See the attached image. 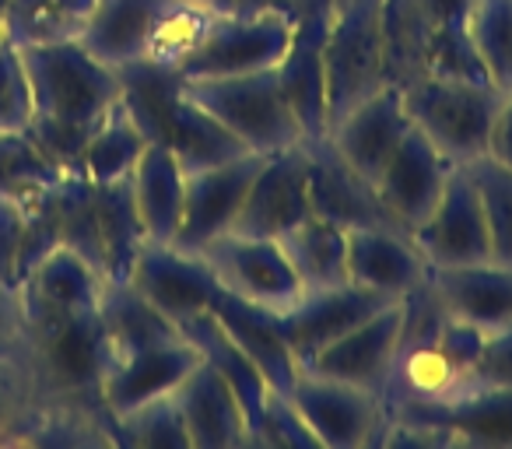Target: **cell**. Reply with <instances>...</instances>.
Returning a JSON list of instances; mask_svg holds the SVG:
<instances>
[{"label":"cell","mask_w":512,"mask_h":449,"mask_svg":"<svg viewBox=\"0 0 512 449\" xmlns=\"http://www.w3.org/2000/svg\"><path fill=\"white\" fill-rule=\"evenodd\" d=\"M32 85L29 134L53 165L74 172L88 134L120 102V71L102 64L81 39L18 46Z\"/></svg>","instance_id":"6da1fadb"},{"label":"cell","mask_w":512,"mask_h":449,"mask_svg":"<svg viewBox=\"0 0 512 449\" xmlns=\"http://www.w3.org/2000/svg\"><path fill=\"white\" fill-rule=\"evenodd\" d=\"M22 362L43 407L67 404L113 421L102 404V379L113 365V348L99 309H81V313L25 309Z\"/></svg>","instance_id":"7a4b0ae2"},{"label":"cell","mask_w":512,"mask_h":449,"mask_svg":"<svg viewBox=\"0 0 512 449\" xmlns=\"http://www.w3.org/2000/svg\"><path fill=\"white\" fill-rule=\"evenodd\" d=\"M183 92L200 109H207L221 127L232 130L242 148L253 155H278V151L299 148L306 141L285 92H281L278 67L232 74V78H183Z\"/></svg>","instance_id":"3957f363"},{"label":"cell","mask_w":512,"mask_h":449,"mask_svg":"<svg viewBox=\"0 0 512 449\" xmlns=\"http://www.w3.org/2000/svg\"><path fill=\"white\" fill-rule=\"evenodd\" d=\"M400 95L414 127L453 165H470L488 155L491 127L502 106V92L491 81L432 74L407 85Z\"/></svg>","instance_id":"277c9868"},{"label":"cell","mask_w":512,"mask_h":449,"mask_svg":"<svg viewBox=\"0 0 512 449\" xmlns=\"http://www.w3.org/2000/svg\"><path fill=\"white\" fill-rule=\"evenodd\" d=\"M295 36L292 11H225L214 15L197 50L179 67L186 81L232 78V74L271 71L281 64Z\"/></svg>","instance_id":"5b68a950"},{"label":"cell","mask_w":512,"mask_h":449,"mask_svg":"<svg viewBox=\"0 0 512 449\" xmlns=\"http://www.w3.org/2000/svg\"><path fill=\"white\" fill-rule=\"evenodd\" d=\"M383 0H348L330 18L323 39V67H327L330 127L386 85L383 78Z\"/></svg>","instance_id":"8992f818"},{"label":"cell","mask_w":512,"mask_h":449,"mask_svg":"<svg viewBox=\"0 0 512 449\" xmlns=\"http://www.w3.org/2000/svg\"><path fill=\"white\" fill-rule=\"evenodd\" d=\"M200 257L207 260L214 281L228 295L256 309H267L274 316L288 313L306 292L278 239L228 232V236L214 239L211 246H204Z\"/></svg>","instance_id":"52a82bcc"},{"label":"cell","mask_w":512,"mask_h":449,"mask_svg":"<svg viewBox=\"0 0 512 449\" xmlns=\"http://www.w3.org/2000/svg\"><path fill=\"white\" fill-rule=\"evenodd\" d=\"M288 397L299 407L302 421L313 428L316 442L327 449L376 446L386 432V421H390L386 404L376 393L309 369H299Z\"/></svg>","instance_id":"ba28073f"},{"label":"cell","mask_w":512,"mask_h":449,"mask_svg":"<svg viewBox=\"0 0 512 449\" xmlns=\"http://www.w3.org/2000/svg\"><path fill=\"white\" fill-rule=\"evenodd\" d=\"M428 267H467L491 260V236L484 200L463 165H456L428 218L411 232Z\"/></svg>","instance_id":"9c48e42d"},{"label":"cell","mask_w":512,"mask_h":449,"mask_svg":"<svg viewBox=\"0 0 512 449\" xmlns=\"http://www.w3.org/2000/svg\"><path fill=\"white\" fill-rule=\"evenodd\" d=\"M264 155H242L225 165L186 172V193H183V218L172 246L183 253H204L214 239L235 232V221L246 204L249 183L256 176V165Z\"/></svg>","instance_id":"30bf717a"},{"label":"cell","mask_w":512,"mask_h":449,"mask_svg":"<svg viewBox=\"0 0 512 449\" xmlns=\"http://www.w3.org/2000/svg\"><path fill=\"white\" fill-rule=\"evenodd\" d=\"M127 281L176 327L204 313L221 288L200 253H183L172 243H151V239L141 246Z\"/></svg>","instance_id":"8fae6325"},{"label":"cell","mask_w":512,"mask_h":449,"mask_svg":"<svg viewBox=\"0 0 512 449\" xmlns=\"http://www.w3.org/2000/svg\"><path fill=\"white\" fill-rule=\"evenodd\" d=\"M386 306H390V299H383V295L369 292L355 281H341V285L302 292V299L288 313H281L278 323L295 362L309 365L327 344H334L337 337H344Z\"/></svg>","instance_id":"7c38bea8"},{"label":"cell","mask_w":512,"mask_h":449,"mask_svg":"<svg viewBox=\"0 0 512 449\" xmlns=\"http://www.w3.org/2000/svg\"><path fill=\"white\" fill-rule=\"evenodd\" d=\"M400 327H404V306L390 302L376 316L358 323L355 330L337 337L334 344H327L302 369L341 379V383H351L358 390H369L386 404V386H390V372L400 351Z\"/></svg>","instance_id":"4fadbf2b"},{"label":"cell","mask_w":512,"mask_h":449,"mask_svg":"<svg viewBox=\"0 0 512 449\" xmlns=\"http://www.w3.org/2000/svg\"><path fill=\"white\" fill-rule=\"evenodd\" d=\"M309 172V204L316 218H327L341 229H362V225H397L376 193V183L365 179L348 158L330 144V137H309L302 141ZM400 229V225H397Z\"/></svg>","instance_id":"5bb4252c"},{"label":"cell","mask_w":512,"mask_h":449,"mask_svg":"<svg viewBox=\"0 0 512 449\" xmlns=\"http://www.w3.org/2000/svg\"><path fill=\"white\" fill-rule=\"evenodd\" d=\"M309 214H313V204H309V172L306 151L299 144V148L260 158L253 183H249L246 204H242V214L235 221V232L281 239L299 221H306Z\"/></svg>","instance_id":"9a60e30c"},{"label":"cell","mask_w":512,"mask_h":449,"mask_svg":"<svg viewBox=\"0 0 512 449\" xmlns=\"http://www.w3.org/2000/svg\"><path fill=\"white\" fill-rule=\"evenodd\" d=\"M453 169L456 165L411 123V130H407V137L400 141V148L393 151L386 169L379 172L376 193L400 229L414 232L421 221L428 218L435 200L442 197Z\"/></svg>","instance_id":"2e32d148"},{"label":"cell","mask_w":512,"mask_h":449,"mask_svg":"<svg viewBox=\"0 0 512 449\" xmlns=\"http://www.w3.org/2000/svg\"><path fill=\"white\" fill-rule=\"evenodd\" d=\"M432 267L414 246L411 232L397 225H362L348 229V281L400 302L425 285Z\"/></svg>","instance_id":"e0dca14e"},{"label":"cell","mask_w":512,"mask_h":449,"mask_svg":"<svg viewBox=\"0 0 512 449\" xmlns=\"http://www.w3.org/2000/svg\"><path fill=\"white\" fill-rule=\"evenodd\" d=\"M411 130V116L404 109V95L400 88L383 85L379 92H372L369 99H362L358 106H351L334 127L327 130L330 144L348 158V165H355L365 179L376 183L379 172L386 169V162L393 158V151L400 148V141Z\"/></svg>","instance_id":"ac0fdd59"},{"label":"cell","mask_w":512,"mask_h":449,"mask_svg":"<svg viewBox=\"0 0 512 449\" xmlns=\"http://www.w3.org/2000/svg\"><path fill=\"white\" fill-rule=\"evenodd\" d=\"M390 421L435 425L453 446H512V383H477L439 407H393Z\"/></svg>","instance_id":"d6986e66"},{"label":"cell","mask_w":512,"mask_h":449,"mask_svg":"<svg viewBox=\"0 0 512 449\" xmlns=\"http://www.w3.org/2000/svg\"><path fill=\"white\" fill-rule=\"evenodd\" d=\"M176 404L186 421L190 449H239L253 446L249 418L235 390L200 358L190 376L176 386Z\"/></svg>","instance_id":"ffe728a7"},{"label":"cell","mask_w":512,"mask_h":449,"mask_svg":"<svg viewBox=\"0 0 512 449\" xmlns=\"http://www.w3.org/2000/svg\"><path fill=\"white\" fill-rule=\"evenodd\" d=\"M200 362V351L186 337H176L169 344H155L137 355H123L109 365L102 379V404L113 418L148 404V400L169 397L176 386L190 376V369Z\"/></svg>","instance_id":"44dd1931"},{"label":"cell","mask_w":512,"mask_h":449,"mask_svg":"<svg viewBox=\"0 0 512 449\" xmlns=\"http://www.w3.org/2000/svg\"><path fill=\"white\" fill-rule=\"evenodd\" d=\"M442 309L470 327L498 337L512 330V267L484 260L467 267H435L428 274Z\"/></svg>","instance_id":"7402d4cb"},{"label":"cell","mask_w":512,"mask_h":449,"mask_svg":"<svg viewBox=\"0 0 512 449\" xmlns=\"http://www.w3.org/2000/svg\"><path fill=\"white\" fill-rule=\"evenodd\" d=\"M179 0H95L81 43L109 67L144 64L162 18L176 8Z\"/></svg>","instance_id":"603a6c76"},{"label":"cell","mask_w":512,"mask_h":449,"mask_svg":"<svg viewBox=\"0 0 512 449\" xmlns=\"http://www.w3.org/2000/svg\"><path fill=\"white\" fill-rule=\"evenodd\" d=\"M207 309L218 316V323L228 330V337L246 351L249 362L264 372L267 386L274 393H292L302 365L295 362L292 348H288L285 334H281L278 316L235 299L225 288H218V295H214V302Z\"/></svg>","instance_id":"cb8c5ba5"},{"label":"cell","mask_w":512,"mask_h":449,"mask_svg":"<svg viewBox=\"0 0 512 449\" xmlns=\"http://www.w3.org/2000/svg\"><path fill=\"white\" fill-rule=\"evenodd\" d=\"M106 274L88 264L81 253L57 246L50 250L18 285L25 309H43V313H81V309H99Z\"/></svg>","instance_id":"d4e9b609"},{"label":"cell","mask_w":512,"mask_h":449,"mask_svg":"<svg viewBox=\"0 0 512 449\" xmlns=\"http://www.w3.org/2000/svg\"><path fill=\"white\" fill-rule=\"evenodd\" d=\"M130 193H134L137 214H141L144 236L151 243H172L183 218L186 172L169 144L148 141L141 162L130 172Z\"/></svg>","instance_id":"484cf974"},{"label":"cell","mask_w":512,"mask_h":449,"mask_svg":"<svg viewBox=\"0 0 512 449\" xmlns=\"http://www.w3.org/2000/svg\"><path fill=\"white\" fill-rule=\"evenodd\" d=\"M383 25V78L400 88L428 78L439 50V32L425 15L421 0H383L379 8Z\"/></svg>","instance_id":"4316f807"},{"label":"cell","mask_w":512,"mask_h":449,"mask_svg":"<svg viewBox=\"0 0 512 449\" xmlns=\"http://www.w3.org/2000/svg\"><path fill=\"white\" fill-rule=\"evenodd\" d=\"M179 334H183L186 341L200 351V358L235 390V397H239L242 411H246V418H249V432H253V439H256V428H260V418H264L267 393H271L264 372L249 362L246 351L228 337V330L221 327L211 309H204V313H197L193 320H186L183 327H179Z\"/></svg>","instance_id":"83f0119b"},{"label":"cell","mask_w":512,"mask_h":449,"mask_svg":"<svg viewBox=\"0 0 512 449\" xmlns=\"http://www.w3.org/2000/svg\"><path fill=\"white\" fill-rule=\"evenodd\" d=\"M102 327H106L109 348H113V362L123 355H137L155 344L176 341L179 327L165 313H158L130 281H106L99 302Z\"/></svg>","instance_id":"f1b7e54d"},{"label":"cell","mask_w":512,"mask_h":449,"mask_svg":"<svg viewBox=\"0 0 512 449\" xmlns=\"http://www.w3.org/2000/svg\"><path fill=\"white\" fill-rule=\"evenodd\" d=\"M144 148H148V134L141 130V123L134 120V113H130V106L120 95V102H116L99 120V127L88 134L74 172L85 176L88 183H95V186L123 183V179H130L134 165L141 162Z\"/></svg>","instance_id":"f546056e"},{"label":"cell","mask_w":512,"mask_h":449,"mask_svg":"<svg viewBox=\"0 0 512 449\" xmlns=\"http://www.w3.org/2000/svg\"><path fill=\"white\" fill-rule=\"evenodd\" d=\"M278 243L306 292L348 281V229H341L334 221L309 214L295 229H288Z\"/></svg>","instance_id":"4dcf8cb0"},{"label":"cell","mask_w":512,"mask_h":449,"mask_svg":"<svg viewBox=\"0 0 512 449\" xmlns=\"http://www.w3.org/2000/svg\"><path fill=\"white\" fill-rule=\"evenodd\" d=\"M95 225H99L102 271L109 281H127L137 253L148 243L134 193H130V179L95 186Z\"/></svg>","instance_id":"1f68e13d"},{"label":"cell","mask_w":512,"mask_h":449,"mask_svg":"<svg viewBox=\"0 0 512 449\" xmlns=\"http://www.w3.org/2000/svg\"><path fill=\"white\" fill-rule=\"evenodd\" d=\"M95 0H4V32L11 43H57L85 32Z\"/></svg>","instance_id":"d6a6232c"},{"label":"cell","mask_w":512,"mask_h":449,"mask_svg":"<svg viewBox=\"0 0 512 449\" xmlns=\"http://www.w3.org/2000/svg\"><path fill=\"white\" fill-rule=\"evenodd\" d=\"M470 46L484 67V78L509 92L512 88V0H477L470 11Z\"/></svg>","instance_id":"836d02e7"},{"label":"cell","mask_w":512,"mask_h":449,"mask_svg":"<svg viewBox=\"0 0 512 449\" xmlns=\"http://www.w3.org/2000/svg\"><path fill=\"white\" fill-rule=\"evenodd\" d=\"M64 176L29 130H0V197H36Z\"/></svg>","instance_id":"e575fe53"},{"label":"cell","mask_w":512,"mask_h":449,"mask_svg":"<svg viewBox=\"0 0 512 449\" xmlns=\"http://www.w3.org/2000/svg\"><path fill=\"white\" fill-rule=\"evenodd\" d=\"M113 439L116 446L134 449H190L186 421L172 393L113 418Z\"/></svg>","instance_id":"d590c367"},{"label":"cell","mask_w":512,"mask_h":449,"mask_svg":"<svg viewBox=\"0 0 512 449\" xmlns=\"http://www.w3.org/2000/svg\"><path fill=\"white\" fill-rule=\"evenodd\" d=\"M470 179L477 183V193L484 200L488 214V236H491V260L512 267V169L498 165L495 158H477L463 165Z\"/></svg>","instance_id":"8d00e7d4"},{"label":"cell","mask_w":512,"mask_h":449,"mask_svg":"<svg viewBox=\"0 0 512 449\" xmlns=\"http://www.w3.org/2000/svg\"><path fill=\"white\" fill-rule=\"evenodd\" d=\"M39 407L43 404L22 358L0 355V446H22Z\"/></svg>","instance_id":"74e56055"},{"label":"cell","mask_w":512,"mask_h":449,"mask_svg":"<svg viewBox=\"0 0 512 449\" xmlns=\"http://www.w3.org/2000/svg\"><path fill=\"white\" fill-rule=\"evenodd\" d=\"M32 127V85L18 43L0 39V130Z\"/></svg>","instance_id":"f35d334b"},{"label":"cell","mask_w":512,"mask_h":449,"mask_svg":"<svg viewBox=\"0 0 512 449\" xmlns=\"http://www.w3.org/2000/svg\"><path fill=\"white\" fill-rule=\"evenodd\" d=\"M253 446H320L313 435V428L302 421L299 407L292 404L288 393H267L264 418L256 428Z\"/></svg>","instance_id":"ab89813d"},{"label":"cell","mask_w":512,"mask_h":449,"mask_svg":"<svg viewBox=\"0 0 512 449\" xmlns=\"http://www.w3.org/2000/svg\"><path fill=\"white\" fill-rule=\"evenodd\" d=\"M25 274V200L0 197V281L22 285Z\"/></svg>","instance_id":"60d3db41"},{"label":"cell","mask_w":512,"mask_h":449,"mask_svg":"<svg viewBox=\"0 0 512 449\" xmlns=\"http://www.w3.org/2000/svg\"><path fill=\"white\" fill-rule=\"evenodd\" d=\"M25 348V306L22 292L0 281V355L22 358Z\"/></svg>","instance_id":"b9f144b4"},{"label":"cell","mask_w":512,"mask_h":449,"mask_svg":"<svg viewBox=\"0 0 512 449\" xmlns=\"http://www.w3.org/2000/svg\"><path fill=\"white\" fill-rule=\"evenodd\" d=\"M488 158H495L498 165L512 169V88L502 92V106H498L495 127H491V141H488Z\"/></svg>","instance_id":"7bdbcfd3"},{"label":"cell","mask_w":512,"mask_h":449,"mask_svg":"<svg viewBox=\"0 0 512 449\" xmlns=\"http://www.w3.org/2000/svg\"><path fill=\"white\" fill-rule=\"evenodd\" d=\"M299 0H232V11L253 15V11H295Z\"/></svg>","instance_id":"ee69618b"},{"label":"cell","mask_w":512,"mask_h":449,"mask_svg":"<svg viewBox=\"0 0 512 449\" xmlns=\"http://www.w3.org/2000/svg\"><path fill=\"white\" fill-rule=\"evenodd\" d=\"M186 4H197V8L211 11V15H225V11H232V0H186Z\"/></svg>","instance_id":"f6af8a7d"},{"label":"cell","mask_w":512,"mask_h":449,"mask_svg":"<svg viewBox=\"0 0 512 449\" xmlns=\"http://www.w3.org/2000/svg\"><path fill=\"white\" fill-rule=\"evenodd\" d=\"M0 39H8V32H4V0H0Z\"/></svg>","instance_id":"bcb514c9"},{"label":"cell","mask_w":512,"mask_h":449,"mask_svg":"<svg viewBox=\"0 0 512 449\" xmlns=\"http://www.w3.org/2000/svg\"><path fill=\"white\" fill-rule=\"evenodd\" d=\"M341 4H348V0H334V8H341Z\"/></svg>","instance_id":"7dc6e473"}]
</instances>
